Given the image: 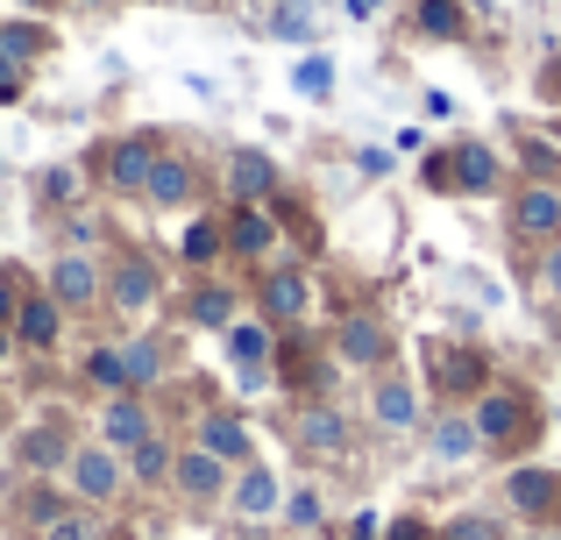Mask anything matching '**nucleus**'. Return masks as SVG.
<instances>
[{
	"mask_svg": "<svg viewBox=\"0 0 561 540\" xmlns=\"http://www.w3.org/2000/svg\"><path fill=\"white\" fill-rule=\"evenodd\" d=\"M469 420H477V441L491 462H526L540 448V434H548V399H540L526 377H491V391H477V405H469Z\"/></svg>",
	"mask_w": 561,
	"mask_h": 540,
	"instance_id": "obj_1",
	"label": "nucleus"
},
{
	"mask_svg": "<svg viewBox=\"0 0 561 540\" xmlns=\"http://www.w3.org/2000/svg\"><path fill=\"white\" fill-rule=\"evenodd\" d=\"M497 363L483 342L469 334H426L420 342V384H426V405H477V391H491Z\"/></svg>",
	"mask_w": 561,
	"mask_h": 540,
	"instance_id": "obj_2",
	"label": "nucleus"
},
{
	"mask_svg": "<svg viewBox=\"0 0 561 540\" xmlns=\"http://www.w3.org/2000/svg\"><path fill=\"white\" fill-rule=\"evenodd\" d=\"M313 306H320V271L306 264V256H277V264L249 271V313L271 320L277 334L306 328V320H313Z\"/></svg>",
	"mask_w": 561,
	"mask_h": 540,
	"instance_id": "obj_3",
	"label": "nucleus"
},
{
	"mask_svg": "<svg viewBox=\"0 0 561 540\" xmlns=\"http://www.w3.org/2000/svg\"><path fill=\"white\" fill-rule=\"evenodd\" d=\"M171 299V277L157 264L142 242H122V250L107 256V313L122 320V328H150L157 313H164Z\"/></svg>",
	"mask_w": 561,
	"mask_h": 540,
	"instance_id": "obj_4",
	"label": "nucleus"
},
{
	"mask_svg": "<svg viewBox=\"0 0 561 540\" xmlns=\"http://www.w3.org/2000/svg\"><path fill=\"white\" fill-rule=\"evenodd\" d=\"M328 348H334V363H342L348 377H377V370L398 363V328H391L383 306L356 299V306H342V313L328 320Z\"/></svg>",
	"mask_w": 561,
	"mask_h": 540,
	"instance_id": "obj_5",
	"label": "nucleus"
},
{
	"mask_svg": "<svg viewBox=\"0 0 561 540\" xmlns=\"http://www.w3.org/2000/svg\"><path fill=\"white\" fill-rule=\"evenodd\" d=\"M285 441L299 448V462H348L363 448V427H356V413H348L342 399H299L291 405V420H285Z\"/></svg>",
	"mask_w": 561,
	"mask_h": 540,
	"instance_id": "obj_6",
	"label": "nucleus"
},
{
	"mask_svg": "<svg viewBox=\"0 0 561 540\" xmlns=\"http://www.w3.org/2000/svg\"><path fill=\"white\" fill-rule=\"evenodd\" d=\"M277 391H291V399H342V363H334V348H328V334H313V328H291V334H277Z\"/></svg>",
	"mask_w": 561,
	"mask_h": 540,
	"instance_id": "obj_7",
	"label": "nucleus"
},
{
	"mask_svg": "<svg viewBox=\"0 0 561 540\" xmlns=\"http://www.w3.org/2000/svg\"><path fill=\"white\" fill-rule=\"evenodd\" d=\"M497 513L512 519V527H561V462H505V476H497Z\"/></svg>",
	"mask_w": 561,
	"mask_h": 540,
	"instance_id": "obj_8",
	"label": "nucleus"
},
{
	"mask_svg": "<svg viewBox=\"0 0 561 540\" xmlns=\"http://www.w3.org/2000/svg\"><path fill=\"white\" fill-rule=\"evenodd\" d=\"M171 150V136H157V128H122V136H107L93 150V179L107 185L114 199H142V185H150L157 157Z\"/></svg>",
	"mask_w": 561,
	"mask_h": 540,
	"instance_id": "obj_9",
	"label": "nucleus"
},
{
	"mask_svg": "<svg viewBox=\"0 0 561 540\" xmlns=\"http://www.w3.org/2000/svg\"><path fill=\"white\" fill-rule=\"evenodd\" d=\"M505 235H512V250H519V256L561 242V185L512 179V193H505Z\"/></svg>",
	"mask_w": 561,
	"mask_h": 540,
	"instance_id": "obj_10",
	"label": "nucleus"
},
{
	"mask_svg": "<svg viewBox=\"0 0 561 540\" xmlns=\"http://www.w3.org/2000/svg\"><path fill=\"white\" fill-rule=\"evenodd\" d=\"M285 193V164L263 142H234L220 157V207H271Z\"/></svg>",
	"mask_w": 561,
	"mask_h": 540,
	"instance_id": "obj_11",
	"label": "nucleus"
},
{
	"mask_svg": "<svg viewBox=\"0 0 561 540\" xmlns=\"http://www.w3.org/2000/svg\"><path fill=\"white\" fill-rule=\"evenodd\" d=\"M43 291L65 306V320L79 313H100L107 306V256H85V250H57L43 264Z\"/></svg>",
	"mask_w": 561,
	"mask_h": 540,
	"instance_id": "obj_12",
	"label": "nucleus"
},
{
	"mask_svg": "<svg viewBox=\"0 0 561 540\" xmlns=\"http://www.w3.org/2000/svg\"><path fill=\"white\" fill-rule=\"evenodd\" d=\"M426 413H434V405H426V384L412 370H377L370 377V427L377 434H391V441H405V434H420L426 427Z\"/></svg>",
	"mask_w": 561,
	"mask_h": 540,
	"instance_id": "obj_13",
	"label": "nucleus"
},
{
	"mask_svg": "<svg viewBox=\"0 0 561 540\" xmlns=\"http://www.w3.org/2000/svg\"><path fill=\"white\" fill-rule=\"evenodd\" d=\"M65 491H71V505H85V513H107V505L128 491V462L114 456L107 441H79L71 462H65Z\"/></svg>",
	"mask_w": 561,
	"mask_h": 540,
	"instance_id": "obj_14",
	"label": "nucleus"
},
{
	"mask_svg": "<svg viewBox=\"0 0 561 540\" xmlns=\"http://www.w3.org/2000/svg\"><path fill=\"white\" fill-rule=\"evenodd\" d=\"M249 313V277H185V299H179V320L192 334H228L234 320Z\"/></svg>",
	"mask_w": 561,
	"mask_h": 540,
	"instance_id": "obj_15",
	"label": "nucleus"
},
{
	"mask_svg": "<svg viewBox=\"0 0 561 540\" xmlns=\"http://www.w3.org/2000/svg\"><path fill=\"white\" fill-rule=\"evenodd\" d=\"M192 448H206V456H220L228 470H249V462H263V448H256V427L242 420V405H199L192 413V434H185Z\"/></svg>",
	"mask_w": 561,
	"mask_h": 540,
	"instance_id": "obj_16",
	"label": "nucleus"
},
{
	"mask_svg": "<svg viewBox=\"0 0 561 540\" xmlns=\"http://www.w3.org/2000/svg\"><path fill=\"white\" fill-rule=\"evenodd\" d=\"M448 164H455V199H505L512 193V157L483 136H455Z\"/></svg>",
	"mask_w": 561,
	"mask_h": 540,
	"instance_id": "obj_17",
	"label": "nucleus"
},
{
	"mask_svg": "<svg viewBox=\"0 0 561 540\" xmlns=\"http://www.w3.org/2000/svg\"><path fill=\"white\" fill-rule=\"evenodd\" d=\"M199 199H206V164L171 142V150L157 157L150 185H142V207L150 214H199Z\"/></svg>",
	"mask_w": 561,
	"mask_h": 540,
	"instance_id": "obj_18",
	"label": "nucleus"
},
{
	"mask_svg": "<svg viewBox=\"0 0 561 540\" xmlns=\"http://www.w3.org/2000/svg\"><path fill=\"white\" fill-rule=\"evenodd\" d=\"M220 228H228V264L234 271H263L285 256V228H277L271 207H220Z\"/></svg>",
	"mask_w": 561,
	"mask_h": 540,
	"instance_id": "obj_19",
	"label": "nucleus"
},
{
	"mask_svg": "<svg viewBox=\"0 0 561 540\" xmlns=\"http://www.w3.org/2000/svg\"><path fill=\"white\" fill-rule=\"evenodd\" d=\"M150 434H164V420H157V399H142V391H114V399H100L93 441H107L114 456H128V448H142Z\"/></svg>",
	"mask_w": 561,
	"mask_h": 540,
	"instance_id": "obj_20",
	"label": "nucleus"
},
{
	"mask_svg": "<svg viewBox=\"0 0 561 540\" xmlns=\"http://www.w3.org/2000/svg\"><path fill=\"white\" fill-rule=\"evenodd\" d=\"M122 363H128V391L157 399V391L171 384V370H179V334H164V328H128L122 334Z\"/></svg>",
	"mask_w": 561,
	"mask_h": 540,
	"instance_id": "obj_21",
	"label": "nucleus"
},
{
	"mask_svg": "<svg viewBox=\"0 0 561 540\" xmlns=\"http://www.w3.org/2000/svg\"><path fill=\"white\" fill-rule=\"evenodd\" d=\"M228 462L220 456H206V448H192L179 441V462H171V498L192 505V513H220V498H228Z\"/></svg>",
	"mask_w": 561,
	"mask_h": 540,
	"instance_id": "obj_22",
	"label": "nucleus"
},
{
	"mask_svg": "<svg viewBox=\"0 0 561 540\" xmlns=\"http://www.w3.org/2000/svg\"><path fill=\"white\" fill-rule=\"evenodd\" d=\"M220 513L242 519V527H271L277 513H285V476L271 470V462H249V470L228 476V498H220Z\"/></svg>",
	"mask_w": 561,
	"mask_h": 540,
	"instance_id": "obj_23",
	"label": "nucleus"
},
{
	"mask_svg": "<svg viewBox=\"0 0 561 540\" xmlns=\"http://www.w3.org/2000/svg\"><path fill=\"white\" fill-rule=\"evenodd\" d=\"M420 434H426V462H434V470H469V462L483 456V441H477V420H469V405H434Z\"/></svg>",
	"mask_w": 561,
	"mask_h": 540,
	"instance_id": "obj_24",
	"label": "nucleus"
},
{
	"mask_svg": "<svg viewBox=\"0 0 561 540\" xmlns=\"http://www.w3.org/2000/svg\"><path fill=\"white\" fill-rule=\"evenodd\" d=\"M14 348H28V356H57V342H65V306L50 299L43 285H28L22 299H14Z\"/></svg>",
	"mask_w": 561,
	"mask_h": 540,
	"instance_id": "obj_25",
	"label": "nucleus"
},
{
	"mask_svg": "<svg viewBox=\"0 0 561 540\" xmlns=\"http://www.w3.org/2000/svg\"><path fill=\"white\" fill-rule=\"evenodd\" d=\"M71 427L65 420H36V427H22L14 434V462H22L28 476H65V462H71Z\"/></svg>",
	"mask_w": 561,
	"mask_h": 540,
	"instance_id": "obj_26",
	"label": "nucleus"
},
{
	"mask_svg": "<svg viewBox=\"0 0 561 540\" xmlns=\"http://www.w3.org/2000/svg\"><path fill=\"white\" fill-rule=\"evenodd\" d=\"M179 264H185L192 277H206V271L228 264V228H220V207H199V214L179 228Z\"/></svg>",
	"mask_w": 561,
	"mask_h": 540,
	"instance_id": "obj_27",
	"label": "nucleus"
},
{
	"mask_svg": "<svg viewBox=\"0 0 561 540\" xmlns=\"http://www.w3.org/2000/svg\"><path fill=\"white\" fill-rule=\"evenodd\" d=\"M412 36L420 43H469L477 36V14H469V0H412Z\"/></svg>",
	"mask_w": 561,
	"mask_h": 540,
	"instance_id": "obj_28",
	"label": "nucleus"
},
{
	"mask_svg": "<svg viewBox=\"0 0 561 540\" xmlns=\"http://www.w3.org/2000/svg\"><path fill=\"white\" fill-rule=\"evenodd\" d=\"M220 356H228V370H263V363H277V328L256 320V313H242L220 334Z\"/></svg>",
	"mask_w": 561,
	"mask_h": 540,
	"instance_id": "obj_29",
	"label": "nucleus"
},
{
	"mask_svg": "<svg viewBox=\"0 0 561 540\" xmlns=\"http://www.w3.org/2000/svg\"><path fill=\"white\" fill-rule=\"evenodd\" d=\"M79 384L100 391V399H114V391H128V363H122V334H107V342H93L79 356Z\"/></svg>",
	"mask_w": 561,
	"mask_h": 540,
	"instance_id": "obj_30",
	"label": "nucleus"
},
{
	"mask_svg": "<svg viewBox=\"0 0 561 540\" xmlns=\"http://www.w3.org/2000/svg\"><path fill=\"white\" fill-rule=\"evenodd\" d=\"M122 462H128V491H157V484L171 491V462H179V441H171V434H150V441L128 448Z\"/></svg>",
	"mask_w": 561,
	"mask_h": 540,
	"instance_id": "obj_31",
	"label": "nucleus"
},
{
	"mask_svg": "<svg viewBox=\"0 0 561 540\" xmlns=\"http://www.w3.org/2000/svg\"><path fill=\"white\" fill-rule=\"evenodd\" d=\"M277 527H285L291 540L328 533V491H320V484H285V513H277Z\"/></svg>",
	"mask_w": 561,
	"mask_h": 540,
	"instance_id": "obj_32",
	"label": "nucleus"
},
{
	"mask_svg": "<svg viewBox=\"0 0 561 540\" xmlns=\"http://www.w3.org/2000/svg\"><path fill=\"white\" fill-rule=\"evenodd\" d=\"M263 28H271V43H299V50H313V43H320V8H313V0H277V8L263 14Z\"/></svg>",
	"mask_w": 561,
	"mask_h": 540,
	"instance_id": "obj_33",
	"label": "nucleus"
},
{
	"mask_svg": "<svg viewBox=\"0 0 561 540\" xmlns=\"http://www.w3.org/2000/svg\"><path fill=\"white\" fill-rule=\"evenodd\" d=\"M50 22H36V14H22V22H0V57L8 65H28L36 71V57H50Z\"/></svg>",
	"mask_w": 561,
	"mask_h": 540,
	"instance_id": "obj_34",
	"label": "nucleus"
},
{
	"mask_svg": "<svg viewBox=\"0 0 561 540\" xmlns=\"http://www.w3.org/2000/svg\"><path fill=\"white\" fill-rule=\"evenodd\" d=\"M440 540H512V519L491 505H462V513L440 519Z\"/></svg>",
	"mask_w": 561,
	"mask_h": 540,
	"instance_id": "obj_35",
	"label": "nucleus"
},
{
	"mask_svg": "<svg viewBox=\"0 0 561 540\" xmlns=\"http://www.w3.org/2000/svg\"><path fill=\"white\" fill-rule=\"evenodd\" d=\"M512 171H519V179H540V185H561V142L519 136L512 142Z\"/></svg>",
	"mask_w": 561,
	"mask_h": 540,
	"instance_id": "obj_36",
	"label": "nucleus"
},
{
	"mask_svg": "<svg viewBox=\"0 0 561 540\" xmlns=\"http://www.w3.org/2000/svg\"><path fill=\"white\" fill-rule=\"evenodd\" d=\"M79 193H85V171L79 164H43L36 171V199L50 214H71V207H79Z\"/></svg>",
	"mask_w": 561,
	"mask_h": 540,
	"instance_id": "obj_37",
	"label": "nucleus"
},
{
	"mask_svg": "<svg viewBox=\"0 0 561 540\" xmlns=\"http://www.w3.org/2000/svg\"><path fill=\"white\" fill-rule=\"evenodd\" d=\"M291 93L299 100H328L334 93V57L328 50H299L291 57Z\"/></svg>",
	"mask_w": 561,
	"mask_h": 540,
	"instance_id": "obj_38",
	"label": "nucleus"
},
{
	"mask_svg": "<svg viewBox=\"0 0 561 540\" xmlns=\"http://www.w3.org/2000/svg\"><path fill=\"white\" fill-rule=\"evenodd\" d=\"M526 277H534V299L548 306V313H561V242H548V250L526 256Z\"/></svg>",
	"mask_w": 561,
	"mask_h": 540,
	"instance_id": "obj_39",
	"label": "nucleus"
},
{
	"mask_svg": "<svg viewBox=\"0 0 561 540\" xmlns=\"http://www.w3.org/2000/svg\"><path fill=\"white\" fill-rule=\"evenodd\" d=\"M412 164H420L412 179H420V193H426V199H455V164H448V142H434V150H426V157H412Z\"/></svg>",
	"mask_w": 561,
	"mask_h": 540,
	"instance_id": "obj_40",
	"label": "nucleus"
},
{
	"mask_svg": "<svg viewBox=\"0 0 561 540\" xmlns=\"http://www.w3.org/2000/svg\"><path fill=\"white\" fill-rule=\"evenodd\" d=\"M36 540H107V527H100V513H85V505H71L65 519H50Z\"/></svg>",
	"mask_w": 561,
	"mask_h": 540,
	"instance_id": "obj_41",
	"label": "nucleus"
},
{
	"mask_svg": "<svg viewBox=\"0 0 561 540\" xmlns=\"http://www.w3.org/2000/svg\"><path fill=\"white\" fill-rule=\"evenodd\" d=\"M57 221H65V242H57V250H85V256H100V221H93L85 207L57 214Z\"/></svg>",
	"mask_w": 561,
	"mask_h": 540,
	"instance_id": "obj_42",
	"label": "nucleus"
},
{
	"mask_svg": "<svg viewBox=\"0 0 561 540\" xmlns=\"http://www.w3.org/2000/svg\"><path fill=\"white\" fill-rule=\"evenodd\" d=\"M348 164H356V179H363V185H377V179H391V171H398V150H391V142H383V150H377V142H363Z\"/></svg>",
	"mask_w": 561,
	"mask_h": 540,
	"instance_id": "obj_43",
	"label": "nucleus"
},
{
	"mask_svg": "<svg viewBox=\"0 0 561 540\" xmlns=\"http://www.w3.org/2000/svg\"><path fill=\"white\" fill-rule=\"evenodd\" d=\"M383 540H440V519H426V513H391V519H383Z\"/></svg>",
	"mask_w": 561,
	"mask_h": 540,
	"instance_id": "obj_44",
	"label": "nucleus"
},
{
	"mask_svg": "<svg viewBox=\"0 0 561 540\" xmlns=\"http://www.w3.org/2000/svg\"><path fill=\"white\" fill-rule=\"evenodd\" d=\"M334 540H383V513H370V505H356V513L342 519V533Z\"/></svg>",
	"mask_w": 561,
	"mask_h": 540,
	"instance_id": "obj_45",
	"label": "nucleus"
},
{
	"mask_svg": "<svg viewBox=\"0 0 561 540\" xmlns=\"http://www.w3.org/2000/svg\"><path fill=\"white\" fill-rule=\"evenodd\" d=\"M277 391V370L263 363V370H234V399H271Z\"/></svg>",
	"mask_w": 561,
	"mask_h": 540,
	"instance_id": "obj_46",
	"label": "nucleus"
},
{
	"mask_svg": "<svg viewBox=\"0 0 561 540\" xmlns=\"http://www.w3.org/2000/svg\"><path fill=\"white\" fill-rule=\"evenodd\" d=\"M22 93H28V65H8V57H0V107H14Z\"/></svg>",
	"mask_w": 561,
	"mask_h": 540,
	"instance_id": "obj_47",
	"label": "nucleus"
},
{
	"mask_svg": "<svg viewBox=\"0 0 561 540\" xmlns=\"http://www.w3.org/2000/svg\"><path fill=\"white\" fill-rule=\"evenodd\" d=\"M420 114H426V122H448V114H455V100L440 93V85H426V93H420Z\"/></svg>",
	"mask_w": 561,
	"mask_h": 540,
	"instance_id": "obj_48",
	"label": "nucleus"
},
{
	"mask_svg": "<svg viewBox=\"0 0 561 540\" xmlns=\"http://www.w3.org/2000/svg\"><path fill=\"white\" fill-rule=\"evenodd\" d=\"M391 150H398V157H426L434 142H426V128H398V136H391Z\"/></svg>",
	"mask_w": 561,
	"mask_h": 540,
	"instance_id": "obj_49",
	"label": "nucleus"
},
{
	"mask_svg": "<svg viewBox=\"0 0 561 540\" xmlns=\"http://www.w3.org/2000/svg\"><path fill=\"white\" fill-rule=\"evenodd\" d=\"M342 8H348V22H377L383 0H342Z\"/></svg>",
	"mask_w": 561,
	"mask_h": 540,
	"instance_id": "obj_50",
	"label": "nucleus"
},
{
	"mask_svg": "<svg viewBox=\"0 0 561 540\" xmlns=\"http://www.w3.org/2000/svg\"><path fill=\"white\" fill-rule=\"evenodd\" d=\"M512 540H561V527H519Z\"/></svg>",
	"mask_w": 561,
	"mask_h": 540,
	"instance_id": "obj_51",
	"label": "nucleus"
},
{
	"mask_svg": "<svg viewBox=\"0 0 561 540\" xmlns=\"http://www.w3.org/2000/svg\"><path fill=\"white\" fill-rule=\"evenodd\" d=\"M8 363H14V334L0 328V370H8Z\"/></svg>",
	"mask_w": 561,
	"mask_h": 540,
	"instance_id": "obj_52",
	"label": "nucleus"
},
{
	"mask_svg": "<svg viewBox=\"0 0 561 540\" xmlns=\"http://www.w3.org/2000/svg\"><path fill=\"white\" fill-rule=\"evenodd\" d=\"M71 8H85V14H100V8H114V0H71Z\"/></svg>",
	"mask_w": 561,
	"mask_h": 540,
	"instance_id": "obj_53",
	"label": "nucleus"
},
{
	"mask_svg": "<svg viewBox=\"0 0 561 540\" xmlns=\"http://www.w3.org/2000/svg\"><path fill=\"white\" fill-rule=\"evenodd\" d=\"M22 8H50V0H22Z\"/></svg>",
	"mask_w": 561,
	"mask_h": 540,
	"instance_id": "obj_54",
	"label": "nucleus"
},
{
	"mask_svg": "<svg viewBox=\"0 0 561 540\" xmlns=\"http://www.w3.org/2000/svg\"><path fill=\"white\" fill-rule=\"evenodd\" d=\"M313 540H334V533H313Z\"/></svg>",
	"mask_w": 561,
	"mask_h": 540,
	"instance_id": "obj_55",
	"label": "nucleus"
}]
</instances>
